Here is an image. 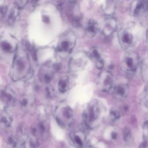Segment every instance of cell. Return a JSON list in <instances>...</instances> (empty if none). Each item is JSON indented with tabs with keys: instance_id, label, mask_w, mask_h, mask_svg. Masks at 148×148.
Segmentation results:
<instances>
[{
	"instance_id": "1",
	"label": "cell",
	"mask_w": 148,
	"mask_h": 148,
	"mask_svg": "<svg viewBox=\"0 0 148 148\" xmlns=\"http://www.w3.org/2000/svg\"><path fill=\"white\" fill-rule=\"evenodd\" d=\"M31 71V64L28 54L23 47H18L15 52L10 70V76L13 81L26 78Z\"/></svg>"
},
{
	"instance_id": "2",
	"label": "cell",
	"mask_w": 148,
	"mask_h": 148,
	"mask_svg": "<svg viewBox=\"0 0 148 148\" xmlns=\"http://www.w3.org/2000/svg\"><path fill=\"white\" fill-rule=\"evenodd\" d=\"M103 117V108L98 100H92L85 109L83 117L86 125L91 129L97 127Z\"/></svg>"
},
{
	"instance_id": "3",
	"label": "cell",
	"mask_w": 148,
	"mask_h": 148,
	"mask_svg": "<svg viewBox=\"0 0 148 148\" xmlns=\"http://www.w3.org/2000/svg\"><path fill=\"white\" fill-rule=\"evenodd\" d=\"M55 119L58 125L63 128L69 127L73 121V112L72 108L65 103H60L54 112Z\"/></svg>"
},
{
	"instance_id": "4",
	"label": "cell",
	"mask_w": 148,
	"mask_h": 148,
	"mask_svg": "<svg viewBox=\"0 0 148 148\" xmlns=\"http://www.w3.org/2000/svg\"><path fill=\"white\" fill-rule=\"evenodd\" d=\"M76 42V35L73 31L69 30L65 32L59 39L57 46V52L61 56H66L71 53Z\"/></svg>"
},
{
	"instance_id": "5",
	"label": "cell",
	"mask_w": 148,
	"mask_h": 148,
	"mask_svg": "<svg viewBox=\"0 0 148 148\" xmlns=\"http://www.w3.org/2000/svg\"><path fill=\"white\" fill-rule=\"evenodd\" d=\"M139 57L136 53L130 50L125 52L121 60V68L126 73L134 72L139 65Z\"/></svg>"
},
{
	"instance_id": "6",
	"label": "cell",
	"mask_w": 148,
	"mask_h": 148,
	"mask_svg": "<svg viewBox=\"0 0 148 148\" xmlns=\"http://www.w3.org/2000/svg\"><path fill=\"white\" fill-rule=\"evenodd\" d=\"M98 88L102 92H108L113 87V75L108 71H102L97 79Z\"/></svg>"
},
{
	"instance_id": "7",
	"label": "cell",
	"mask_w": 148,
	"mask_h": 148,
	"mask_svg": "<svg viewBox=\"0 0 148 148\" xmlns=\"http://www.w3.org/2000/svg\"><path fill=\"white\" fill-rule=\"evenodd\" d=\"M118 39L121 46L125 49L131 47L135 42V36L129 28H122L118 32Z\"/></svg>"
},
{
	"instance_id": "8",
	"label": "cell",
	"mask_w": 148,
	"mask_h": 148,
	"mask_svg": "<svg viewBox=\"0 0 148 148\" xmlns=\"http://www.w3.org/2000/svg\"><path fill=\"white\" fill-rule=\"evenodd\" d=\"M87 62V56L83 52L74 54L69 62V69L72 72H78L84 68Z\"/></svg>"
},
{
	"instance_id": "9",
	"label": "cell",
	"mask_w": 148,
	"mask_h": 148,
	"mask_svg": "<svg viewBox=\"0 0 148 148\" xmlns=\"http://www.w3.org/2000/svg\"><path fill=\"white\" fill-rule=\"evenodd\" d=\"M17 45L14 38L10 35H4L1 38V50L5 54L16 52Z\"/></svg>"
},
{
	"instance_id": "10",
	"label": "cell",
	"mask_w": 148,
	"mask_h": 148,
	"mask_svg": "<svg viewBox=\"0 0 148 148\" xmlns=\"http://www.w3.org/2000/svg\"><path fill=\"white\" fill-rule=\"evenodd\" d=\"M148 8V3L145 0H133L130 6V14L134 17L144 14Z\"/></svg>"
},
{
	"instance_id": "11",
	"label": "cell",
	"mask_w": 148,
	"mask_h": 148,
	"mask_svg": "<svg viewBox=\"0 0 148 148\" xmlns=\"http://www.w3.org/2000/svg\"><path fill=\"white\" fill-rule=\"evenodd\" d=\"M16 94L13 90L8 87H4L1 91V101L5 107L13 105L16 101Z\"/></svg>"
},
{
	"instance_id": "12",
	"label": "cell",
	"mask_w": 148,
	"mask_h": 148,
	"mask_svg": "<svg viewBox=\"0 0 148 148\" xmlns=\"http://www.w3.org/2000/svg\"><path fill=\"white\" fill-rule=\"evenodd\" d=\"M69 139L73 145L77 148H83L86 142L85 132L81 130L72 131L69 134Z\"/></svg>"
},
{
	"instance_id": "13",
	"label": "cell",
	"mask_w": 148,
	"mask_h": 148,
	"mask_svg": "<svg viewBox=\"0 0 148 148\" xmlns=\"http://www.w3.org/2000/svg\"><path fill=\"white\" fill-rule=\"evenodd\" d=\"M112 94L114 97L118 100H124L129 92L128 86L126 84L121 83L112 87Z\"/></svg>"
},
{
	"instance_id": "14",
	"label": "cell",
	"mask_w": 148,
	"mask_h": 148,
	"mask_svg": "<svg viewBox=\"0 0 148 148\" xmlns=\"http://www.w3.org/2000/svg\"><path fill=\"white\" fill-rule=\"evenodd\" d=\"M117 28V21L112 16L107 17L104 21V25L102 29V34L105 37H109L112 35Z\"/></svg>"
},
{
	"instance_id": "15",
	"label": "cell",
	"mask_w": 148,
	"mask_h": 148,
	"mask_svg": "<svg viewBox=\"0 0 148 148\" xmlns=\"http://www.w3.org/2000/svg\"><path fill=\"white\" fill-rule=\"evenodd\" d=\"M88 57L94 61L97 68L102 69L104 66V61L102 57V53L101 50L97 47L92 48L89 53Z\"/></svg>"
},
{
	"instance_id": "16",
	"label": "cell",
	"mask_w": 148,
	"mask_h": 148,
	"mask_svg": "<svg viewBox=\"0 0 148 148\" xmlns=\"http://www.w3.org/2000/svg\"><path fill=\"white\" fill-rule=\"evenodd\" d=\"M46 65V66L41 68L39 72L40 80L46 83L49 84L53 79L54 77V69L53 66Z\"/></svg>"
},
{
	"instance_id": "17",
	"label": "cell",
	"mask_w": 148,
	"mask_h": 148,
	"mask_svg": "<svg viewBox=\"0 0 148 148\" xmlns=\"http://www.w3.org/2000/svg\"><path fill=\"white\" fill-rule=\"evenodd\" d=\"M98 31L99 25L98 23L93 19L89 20L85 27L86 35L89 38H93L97 35Z\"/></svg>"
},
{
	"instance_id": "18",
	"label": "cell",
	"mask_w": 148,
	"mask_h": 148,
	"mask_svg": "<svg viewBox=\"0 0 148 148\" xmlns=\"http://www.w3.org/2000/svg\"><path fill=\"white\" fill-rule=\"evenodd\" d=\"M72 86V79L68 75L62 76L58 82V88L60 92H66Z\"/></svg>"
},
{
	"instance_id": "19",
	"label": "cell",
	"mask_w": 148,
	"mask_h": 148,
	"mask_svg": "<svg viewBox=\"0 0 148 148\" xmlns=\"http://www.w3.org/2000/svg\"><path fill=\"white\" fill-rule=\"evenodd\" d=\"M115 3L113 0H105L102 10L104 14L107 17L112 16L115 10Z\"/></svg>"
},
{
	"instance_id": "20",
	"label": "cell",
	"mask_w": 148,
	"mask_h": 148,
	"mask_svg": "<svg viewBox=\"0 0 148 148\" xmlns=\"http://www.w3.org/2000/svg\"><path fill=\"white\" fill-rule=\"evenodd\" d=\"M20 9H19L17 6L14 5L13 8H12L7 16L6 21L7 23L9 25H13L15 23L18 14H19V10Z\"/></svg>"
},
{
	"instance_id": "21",
	"label": "cell",
	"mask_w": 148,
	"mask_h": 148,
	"mask_svg": "<svg viewBox=\"0 0 148 148\" xmlns=\"http://www.w3.org/2000/svg\"><path fill=\"white\" fill-rule=\"evenodd\" d=\"M12 123V117L10 114L4 110L1 113V125L3 128H8L10 126Z\"/></svg>"
},
{
	"instance_id": "22",
	"label": "cell",
	"mask_w": 148,
	"mask_h": 148,
	"mask_svg": "<svg viewBox=\"0 0 148 148\" xmlns=\"http://www.w3.org/2000/svg\"><path fill=\"white\" fill-rule=\"evenodd\" d=\"M34 97L29 95H25L22 97L20 99V103L21 107L24 109L28 108L34 102Z\"/></svg>"
},
{
	"instance_id": "23",
	"label": "cell",
	"mask_w": 148,
	"mask_h": 148,
	"mask_svg": "<svg viewBox=\"0 0 148 148\" xmlns=\"http://www.w3.org/2000/svg\"><path fill=\"white\" fill-rule=\"evenodd\" d=\"M18 145L20 146V141L17 136L10 135L7 139L8 148H16Z\"/></svg>"
},
{
	"instance_id": "24",
	"label": "cell",
	"mask_w": 148,
	"mask_h": 148,
	"mask_svg": "<svg viewBox=\"0 0 148 148\" xmlns=\"http://www.w3.org/2000/svg\"><path fill=\"white\" fill-rule=\"evenodd\" d=\"M123 138L125 142H130L132 138L131 129L128 127H125L123 130Z\"/></svg>"
},
{
	"instance_id": "25",
	"label": "cell",
	"mask_w": 148,
	"mask_h": 148,
	"mask_svg": "<svg viewBox=\"0 0 148 148\" xmlns=\"http://www.w3.org/2000/svg\"><path fill=\"white\" fill-rule=\"evenodd\" d=\"M110 117L112 121H116L120 117V112L116 109H112L110 111Z\"/></svg>"
},
{
	"instance_id": "26",
	"label": "cell",
	"mask_w": 148,
	"mask_h": 148,
	"mask_svg": "<svg viewBox=\"0 0 148 148\" xmlns=\"http://www.w3.org/2000/svg\"><path fill=\"white\" fill-rule=\"evenodd\" d=\"M14 3L19 9H22L28 3V0H14Z\"/></svg>"
},
{
	"instance_id": "27",
	"label": "cell",
	"mask_w": 148,
	"mask_h": 148,
	"mask_svg": "<svg viewBox=\"0 0 148 148\" xmlns=\"http://www.w3.org/2000/svg\"><path fill=\"white\" fill-rule=\"evenodd\" d=\"M88 148H108L107 145L103 142H98L90 145Z\"/></svg>"
},
{
	"instance_id": "28",
	"label": "cell",
	"mask_w": 148,
	"mask_h": 148,
	"mask_svg": "<svg viewBox=\"0 0 148 148\" xmlns=\"http://www.w3.org/2000/svg\"><path fill=\"white\" fill-rule=\"evenodd\" d=\"M143 135H144L145 139V140L148 141V120L145 122L143 124Z\"/></svg>"
},
{
	"instance_id": "29",
	"label": "cell",
	"mask_w": 148,
	"mask_h": 148,
	"mask_svg": "<svg viewBox=\"0 0 148 148\" xmlns=\"http://www.w3.org/2000/svg\"><path fill=\"white\" fill-rule=\"evenodd\" d=\"M111 132L110 133V138L112 139V140H115L116 139L117 137V132L116 131V130H112Z\"/></svg>"
},
{
	"instance_id": "30",
	"label": "cell",
	"mask_w": 148,
	"mask_h": 148,
	"mask_svg": "<svg viewBox=\"0 0 148 148\" xmlns=\"http://www.w3.org/2000/svg\"><path fill=\"white\" fill-rule=\"evenodd\" d=\"M144 100L146 105L148 107V86L146 87L145 91V95H144Z\"/></svg>"
},
{
	"instance_id": "31",
	"label": "cell",
	"mask_w": 148,
	"mask_h": 148,
	"mask_svg": "<svg viewBox=\"0 0 148 148\" xmlns=\"http://www.w3.org/2000/svg\"><path fill=\"white\" fill-rule=\"evenodd\" d=\"M139 148H148V141L145 140L140 145Z\"/></svg>"
},
{
	"instance_id": "32",
	"label": "cell",
	"mask_w": 148,
	"mask_h": 148,
	"mask_svg": "<svg viewBox=\"0 0 148 148\" xmlns=\"http://www.w3.org/2000/svg\"><path fill=\"white\" fill-rule=\"evenodd\" d=\"M39 2V0H28V3H30L32 6L36 5Z\"/></svg>"
},
{
	"instance_id": "33",
	"label": "cell",
	"mask_w": 148,
	"mask_h": 148,
	"mask_svg": "<svg viewBox=\"0 0 148 148\" xmlns=\"http://www.w3.org/2000/svg\"><path fill=\"white\" fill-rule=\"evenodd\" d=\"M68 3H71V4H73V3H75L77 0H66Z\"/></svg>"
},
{
	"instance_id": "34",
	"label": "cell",
	"mask_w": 148,
	"mask_h": 148,
	"mask_svg": "<svg viewBox=\"0 0 148 148\" xmlns=\"http://www.w3.org/2000/svg\"><path fill=\"white\" fill-rule=\"evenodd\" d=\"M146 66L148 68V59H147V60L146 61Z\"/></svg>"
},
{
	"instance_id": "35",
	"label": "cell",
	"mask_w": 148,
	"mask_h": 148,
	"mask_svg": "<svg viewBox=\"0 0 148 148\" xmlns=\"http://www.w3.org/2000/svg\"><path fill=\"white\" fill-rule=\"evenodd\" d=\"M145 1L148 3V0H145Z\"/></svg>"
},
{
	"instance_id": "36",
	"label": "cell",
	"mask_w": 148,
	"mask_h": 148,
	"mask_svg": "<svg viewBox=\"0 0 148 148\" xmlns=\"http://www.w3.org/2000/svg\"><path fill=\"white\" fill-rule=\"evenodd\" d=\"M147 36H148V31H147Z\"/></svg>"
},
{
	"instance_id": "37",
	"label": "cell",
	"mask_w": 148,
	"mask_h": 148,
	"mask_svg": "<svg viewBox=\"0 0 148 148\" xmlns=\"http://www.w3.org/2000/svg\"><path fill=\"white\" fill-rule=\"evenodd\" d=\"M120 1H124V0H120Z\"/></svg>"
}]
</instances>
